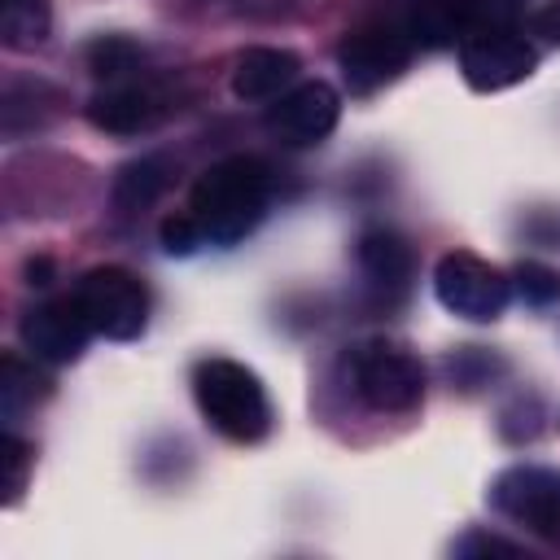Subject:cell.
<instances>
[{
  "mask_svg": "<svg viewBox=\"0 0 560 560\" xmlns=\"http://www.w3.org/2000/svg\"><path fill=\"white\" fill-rule=\"evenodd\" d=\"M534 66H538L534 44H529L516 26H508V22L472 26V31L459 39V70H464L468 88H477V92L512 88V83L529 79Z\"/></svg>",
  "mask_w": 560,
  "mask_h": 560,
  "instance_id": "5",
  "label": "cell"
},
{
  "mask_svg": "<svg viewBox=\"0 0 560 560\" xmlns=\"http://www.w3.org/2000/svg\"><path fill=\"white\" fill-rule=\"evenodd\" d=\"M166 162L162 158H140V162H131V166H122V175H118V184H114V201L122 206V210H144V206H153L158 197H162V188H166Z\"/></svg>",
  "mask_w": 560,
  "mask_h": 560,
  "instance_id": "16",
  "label": "cell"
},
{
  "mask_svg": "<svg viewBox=\"0 0 560 560\" xmlns=\"http://www.w3.org/2000/svg\"><path fill=\"white\" fill-rule=\"evenodd\" d=\"M26 468H31V446H26L13 429H4V438H0V490H4L9 503L22 494Z\"/></svg>",
  "mask_w": 560,
  "mask_h": 560,
  "instance_id": "19",
  "label": "cell"
},
{
  "mask_svg": "<svg viewBox=\"0 0 560 560\" xmlns=\"http://www.w3.org/2000/svg\"><path fill=\"white\" fill-rule=\"evenodd\" d=\"M529 31L547 44H560V0H547L542 9L529 13Z\"/></svg>",
  "mask_w": 560,
  "mask_h": 560,
  "instance_id": "22",
  "label": "cell"
},
{
  "mask_svg": "<svg viewBox=\"0 0 560 560\" xmlns=\"http://www.w3.org/2000/svg\"><path fill=\"white\" fill-rule=\"evenodd\" d=\"M512 289L521 293V302L529 306H551L560 298V271L547 262H521L512 271Z\"/></svg>",
  "mask_w": 560,
  "mask_h": 560,
  "instance_id": "18",
  "label": "cell"
},
{
  "mask_svg": "<svg viewBox=\"0 0 560 560\" xmlns=\"http://www.w3.org/2000/svg\"><path fill=\"white\" fill-rule=\"evenodd\" d=\"M166 114V101L158 88L149 83H114L105 92H96L88 101V118L92 127L109 131V136H140L149 131L158 118Z\"/></svg>",
  "mask_w": 560,
  "mask_h": 560,
  "instance_id": "11",
  "label": "cell"
},
{
  "mask_svg": "<svg viewBox=\"0 0 560 560\" xmlns=\"http://www.w3.org/2000/svg\"><path fill=\"white\" fill-rule=\"evenodd\" d=\"M433 289H438V302L451 311V315H464L472 324H490L508 311L512 302V280L490 267L486 258L477 254H442L438 258V271H433Z\"/></svg>",
  "mask_w": 560,
  "mask_h": 560,
  "instance_id": "6",
  "label": "cell"
},
{
  "mask_svg": "<svg viewBox=\"0 0 560 560\" xmlns=\"http://www.w3.org/2000/svg\"><path fill=\"white\" fill-rule=\"evenodd\" d=\"M337 114H341V96L324 79H311V83H293L284 96H276V105L267 109V131L276 140L302 149V144H319L337 127Z\"/></svg>",
  "mask_w": 560,
  "mask_h": 560,
  "instance_id": "9",
  "label": "cell"
},
{
  "mask_svg": "<svg viewBox=\"0 0 560 560\" xmlns=\"http://www.w3.org/2000/svg\"><path fill=\"white\" fill-rule=\"evenodd\" d=\"M359 267H363L372 289L402 293L411 280V245L389 228H368L359 236Z\"/></svg>",
  "mask_w": 560,
  "mask_h": 560,
  "instance_id": "13",
  "label": "cell"
},
{
  "mask_svg": "<svg viewBox=\"0 0 560 560\" xmlns=\"http://www.w3.org/2000/svg\"><path fill=\"white\" fill-rule=\"evenodd\" d=\"M192 394L201 416L232 442H258L271 429L267 389L236 359H201L192 368Z\"/></svg>",
  "mask_w": 560,
  "mask_h": 560,
  "instance_id": "2",
  "label": "cell"
},
{
  "mask_svg": "<svg viewBox=\"0 0 560 560\" xmlns=\"http://www.w3.org/2000/svg\"><path fill=\"white\" fill-rule=\"evenodd\" d=\"M350 385L372 411H411L424 398V368L402 346L363 341L350 350Z\"/></svg>",
  "mask_w": 560,
  "mask_h": 560,
  "instance_id": "3",
  "label": "cell"
},
{
  "mask_svg": "<svg viewBox=\"0 0 560 560\" xmlns=\"http://www.w3.org/2000/svg\"><path fill=\"white\" fill-rule=\"evenodd\" d=\"M74 302L83 306L92 332L109 341H131L149 324V289L127 267H92L79 280Z\"/></svg>",
  "mask_w": 560,
  "mask_h": 560,
  "instance_id": "4",
  "label": "cell"
},
{
  "mask_svg": "<svg viewBox=\"0 0 560 560\" xmlns=\"http://www.w3.org/2000/svg\"><path fill=\"white\" fill-rule=\"evenodd\" d=\"M197 245H210V241H206V232H201V223L192 214L162 219V249L166 254H192Z\"/></svg>",
  "mask_w": 560,
  "mask_h": 560,
  "instance_id": "20",
  "label": "cell"
},
{
  "mask_svg": "<svg viewBox=\"0 0 560 560\" xmlns=\"http://www.w3.org/2000/svg\"><path fill=\"white\" fill-rule=\"evenodd\" d=\"M508 0H472V9H477V26H486V22H499L494 18V9H503Z\"/></svg>",
  "mask_w": 560,
  "mask_h": 560,
  "instance_id": "23",
  "label": "cell"
},
{
  "mask_svg": "<svg viewBox=\"0 0 560 560\" xmlns=\"http://www.w3.org/2000/svg\"><path fill=\"white\" fill-rule=\"evenodd\" d=\"M298 57L289 48H245L232 70V92L241 101H276L293 88Z\"/></svg>",
  "mask_w": 560,
  "mask_h": 560,
  "instance_id": "12",
  "label": "cell"
},
{
  "mask_svg": "<svg viewBox=\"0 0 560 560\" xmlns=\"http://www.w3.org/2000/svg\"><path fill=\"white\" fill-rule=\"evenodd\" d=\"M140 61H144V48L122 39V35H101L96 44H88V70L105 83H118V79L136 74Z\"/></svg>",
  "mask_w": 560,
  "mask_h": 560,
  "instance_id": "17",
  "label": "cell"
},
{
  "mask_svg": "<svg viewBox=\"0 0 560 560\" xmlns=\"http://www.w3.org/2000/svg\"><path fill=\"white\" fill-rule=\"evenodd\" d=\"M48 394V381L31 368V363H22L18 354H4L0 359V411H4V420L13 424L35 398H44Z\"/></svg>",
  "mask_w": 560,
  "mask_h": 560,
  "instance_id": "15",
  "label": "cell"
},
{
  "mask_svg": "<svg viewBox=\"0 0 560 560\" xmlns=\"http://www.w3.org/2000/svg\"><path fill=\"white\" fill-rule=\"evenodd\" d=\"M490 503L508 521H516L542 538H560V472L556 468H538V464L508 468L494 481Z\"/></svg>",
  "mask_w": 560,
  "mask_h": 560,
  "instance_id": "7",
  "label": "cell"
},
{
  "mask_svg": "<svg viewBox=\"0 0 560 560\" xmlns=\"http://www.w3.org/2000/svg\"><path fill=\"white\" fill-rule=\"evenodd\" d=\"M411 48H416V39L407 26H368L341 44L337 61H341V74L354 92H376L407 70Z\"/></svg>",
  "mask_w": 560,
  "mask_h": 560,
  "instance_id": "8",
  "label": "cell"
},
{
  "mask_svg": "<svg viewBox=\"0 0 560 560\" xmlns=\"http://www.w3.org/2000/svg\"><path fill=\"white\" fill-rule=\"evenodd\" d=\"M88 337H92V324L74 298L44 302L22 319V346L44 363H74L88 350Z\"/></svg>",
  "mask_w": 560,
  "mask_h": 560,
  "instance_id": "10",
  "label": "cell"
},
{
  "mask_svg": "<svg viewBox=\"0 0 560 560\" xmlns=\"http://www.w3.org/2000/svg\"><path fill=\"white\" fill-rule=\"evenodd\" d=\"M451 551H455V556H464V560H477V556H521L525 547H521V542H508V538H499V534L468 529Z\"/></svg>",
  "mask_w": 560,
  "mask_h": 560,
  "instance_id": "21",
  "label": "cell"
},
{
  "mask_svg": "<svg viewBox=\"0 0 560 560\" xmlns=\"http://www.w3.org/2000/svg\"><path fill=\"white\" fill-rule=\"evenodd\" d=\"M271 201V171L258 158H223L214 162L188 197V214L201 223L210 245L245 241Z\"/></svg>",
  "mask_w": 560,
  "mask_h": 560,
  "instance_id": "1",
  "label": "cell"
},
{
  "mask_svg": "<svg viewBox=\"0 0 560 560\" xmlns=\"http://www.w3.org/2000/svg\"><path fill=\"white\" fill-rule=\"evenodd\" d=\"M52 26V0H4V44L9 48H39Z\"/></svg>",
  "mask_w": 560,
  "mask_h": 560,
  "instance_id": "14",
  "label": "cell"
},
{
  "mask_svg": "<svg viewBox=\"0 0 560 560\" xmlns=\"http://www.w3.org/2000/svg\"><path fill=\"white\" fill-rule=\"evenodd\" d=\"M26 271H31V284H48V271H52V262H48V258H35Z\"/></svg>",
  "mask_w": 560,
  "mask_h": 560,
  "instance_id": "24",
  "label": "cell"
}]
</instances>
